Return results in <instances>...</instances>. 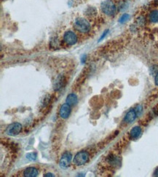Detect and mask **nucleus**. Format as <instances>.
<instances>
[{
    "label": "nucleus",
    "instance_id": "obj_1",
    "mask_svg": "<svg viewBox=\"0 0 158 177\" xmlns=\"http://www.w3.org/2000/svg\"><path fill=\"white\" fill-rule=\"evenodd\" d=\"M74 26L77 31L81 33H87L91 29V25L85 18H78L74 21Z\"/></svg>",
    "mask_w": 158,
    "mask_h": 177
},
{
    "label": "nucleus",
    "instance_id": "obj_2",
    "mask_svg": "<svg viewBox=\"0 0 158 177\" xmlns=\"http://www.w3.org/2000/svg\"><path fill=\"white\" fill-rule=\"evenodd\" d=\"M101 8L102 12L108 16L114 15L116 12L117 8L114 3L112 0H105L101 5Z\"/></svg>",
    "mask_w": 158,
    "mask_h": 177
},
{
    "label": "nucleus",
    "instance_id": "obj_3",
    "mask_svg": "<svg viewBox=\"0 0 158 177\" xmlns=\"http://www.w3.org/2000/svg\"><path fill=\"white\" fill-rule=\"evenodd\" d=\"M89 160V154L86 151H82L78 153L74 156V163L77 166L84 165Z\"/></svg>",
    "mask_w": 158,
    "mask_h": 177
},
{
    "label": "nucleus",
    "instance_id": "obj_4",
    "mask_svg": "<svg viewBox=\"0 0 158 177\" xmlns=\"http://www.w3.org/2000/svg\"><path fill=\"white\" fill-rule=\"evenodd\" d=\"M72 158V155L69 152H67V153H63V155H62V156L59 161L60 167L63 168H67L68 166L70 165Z\"/></svg>",
    "mask_w": 158,
    "mask_h": 177
},
{
    "label": "nucleus",
    "instance_id": "obj_5",
    "mask_svg": "<svg viewBox=\"0 0 158 177\" xmlns=\"http://www.w3.org/2000/svg\"><path fill=\"white\" fill-rule=\"evenodd\" d=\"M63 40L68 45H74L77 42V37L72 31H67L63 36Z\"/></svg>",
    "mask_w": 158,
    "mask_h": 177
},
{
    "label": "nucleus",
    "instance_id": "obj_6",
    "mask_svg": "<svg viewBox=\"0 0 158 177\" xmlns=\"http://www.w3.org/2000/svg\"><path fill=\"white\" fill-rule=\"evenodd\" d=\"M22 129V126L19 123H14L10 125L7 129V134L10 136H15L18 135Z\"/></svg>",
    "mask_w": 158,
    "mask_h": 177
},
{
    "label": "nucleus",
    "instance_id": "obj_7",
    "mask_svg": "<svg viewBox=\"0 0 158 177\" xmlns=\"http://www.w3.org/2000/svg\"><path fill=\"white\" fill-rule=\"evenodd\" d=\"M66 79L63 75H59L55 79L54 83H53V88L55 91H59L65 85Z\"/></svg>",
    "mask_w": 158,
    "mask_h": 177
},
{
    "label": "nucleus",
    "instance_id": "obj_8",
    "mask_svg": "<svg viewBox=\"0 0 158 177\" xmlns=\"http://www.w3.org/2000/svg\"><path fill=\"white\" fill-rule=\"evenodd\" d=\"M70 113H71V108H70V105H69L67 103L66 104H63L61 107V109H60V116H61L62 119H67L68 117L69 116Z\"/></svg>",
    "mask_w": 158,
    "mask_h": 177
},
{
    "label": "nucleus",
    "instance_id": "obj_9",
    "mask_svg": "<svg viewBox=\"0 0 158 177\" xmlns=\"http://www.w3.org/2000/svg\"><path fill=\"white\" fill-rule=\"evenodd\" d=\"M136 117H137V114H136L135 110H131L127 113V114L125 116V121L128 123H131L132 122L135 121Z\"/></svg>",
    "mask_w": 158,
    "mask_h": 177
},
{
    "label": "nucleus",
    "instance_id": "obj_10",
    "mask_svg": "<svg viewBox=\"0 0 158 177\" xmlns=\"http://www.w3.org/2000/svg\"><path fill=\"white\" fill-rule=\"evenodd\" d=\"M38 175V171L35 167H29L23 171V176L26 177H35Z\"/></svg>",
    "mask_w": 158,
    "mask_h": 177
},
{
    "label": "nucleus",
    "instance_id": "obj_11",
    "mask_svg": "<svg viewBox=\"0 0 158 177\" xmlns=\"http://www.w3.org/2000/svg\"><path fill=\"white\" fill-rule=\"evenodd\" d=\"M142 130L141 127L139 126H135L131 130V132H130V135H131V137L133 140H136L138 139L142 134Z\"/></svg>",
    "mask_w": 158,
    "mask_h": 177
},
{
    "label": "nucleus",
    "instance_id": "obj_12",
    "mask_svg": "<svg viewBox=\"0 0 158 177\" xmlns=\"http://www.w3.org/2000/svg\"><path fill=\"white\" fill-rule=\"evenodd\" d=\"M78 102V98L75 94L72 93L69 94L67 97V103L70 106H74Z\"/></svg>",
    "mask_w": 158,
    "mask_h": 177
},
{
    "label": "nucleus",
    "instance_id": "obj_13",
    "mask_svg": "<svg viewBox=\"0 0 158 177\" xmlns=\"http://www.w3.org/2000/svg\"><path fill=\"white\" fill-rule=\"evenodd\" d=\"M149 20L153 24L158 23V10H153L149 14Z\"/></svg>",
    "mask_w": 158,
    "mask_h": 177
},
{
    "label": "nucleus",
    "instance_id": "obj_14",
    "mask_svg": "<svg viewBox=\"0 0 158 177\" xmlns=\"http://www.w3.org/2000/svg\"><path fill=\"white\" fill-rule=\"evenodd\" d=\"M37 155L35 153H30L26 155V158L29 161H35L37 159Z\"/></svg>",
    "mask_w": 158,
    "mask_h": 177
},
{
    "label": "nucleus",
    "instance_id": "obj_15",
    "mask_svg": "<svg viewBox=\"0 0 158 177\" xmlns=\"http://www.w3.org/2000/svg\"><path fill=\"white\" fill-rule=\"evenodd\" d=\"M129 18H130V15L128 14H127V13L123 14V15L120 17V18H119V22L120 23V24H124V23H125L126 21L128 20Z\"/></svg>",
    "mask_w": 158,
    "mask_h": 177
},
{
    "label": "nucleus",
    "instance_id": "obj_16",
    "mask_svg": "<svg viewBox=\"0 0 158 177\" xmlns=\"http://www.w3.org/2000/svg\"><path fill=\"white\" fill-rule=\"evenodd\" d=\"M135 111H136V114H137V116H139V115H141V114H142V111H143V107H142V105H138L136 107Z\"/></svg>",
    "mask_w": 158,
    "mask_h": 177
},
{
    "label": "nucleus",
    "instance_id": "obj_17",
    "mask_svg": "<svg viewBox=\"0 0 158 177\" xmlns=\"http://www.w3.org/2000/svg\"><path fill=\"white\" fill-rule=\"evenodd\" d=\"M109 29H107V30H106L105 31H104V33H103V34H102V36L101 37V38H100V39H99V41H101L102 39H104V37H105L106 36V34H107V33H109Z\"/></svg>",
    "mask_w": 158,
    "mask_h": 177
},
{
    "label": "nucleus",
    "instance_id": "obj_18",
    "mask_svg": "<svg viewBox=\"0 0 158 177\" xmlns=\"http://www.w3.org/2000/svg\"><path fill=\"white\" fill-rule=\"evenodd\" d=\"M155 84L158 86V73H157L155 76Z\"/></svg>",
    "mask_w": 158,
    "mask_h": 177
},
{
    "label": "nucleus",
    "instance_id": "obj_19",
    "mask_svg": "<svg viewBox=\"0 0 158 177\" xmlns=\"http://www.w3.org/2000/svg\"><path fill=\"white\" fill-rule=\"evenodd\" d=\"M44 176H54V175H53V174H51V173H48V174H44Z\"/></svg>",
    "mask_w": 158,
    "mask_h": 177
},
{
    "label": "nucleus",
    "instance_id": "obj_20",
    "mask_svg": "<svg viewBox=\"0 0 158 177\" xmlns=\"http://www.w3.org/2000/svg\"><path fill=\"white\" fill-rule=\"evenodd\" d=\"M85 60H86V56L84 55L82 58V59H81V61H82V63H84L85 62Z\"/></svg>",
    "mask_w": 158,
    "mask_h": 177
},
{
    "label": "nucleus",
    "instance_id": "obj_21",
    "mask_svg": "<svg viewBox=\"0 0 158 177\" xmlns=\"http://www.w3.org/2000/svg\"><path fill=\"white\" fill-rule=\"evenodd\" d=\"M154 176L158 177V168H157V169L155 170V173H154Z\"/></svg>",
    "mask_w": 158,
    "mask_h": 177
},
{
    "label": "nucleus",
    "instance_id": "obj_22",
    "mask_svg": "<svg viewBox=\"0 0 158 177\" xmlns=\"http://www.w3.org/2000/svg\"><path fill=\"white\" fill-rule=\"evenodd\" d=\"M155 4L158 5V0H155Z\"/></svg>",
    "mask_w": 158,
    "mask_h": 177
}]
</instances>
